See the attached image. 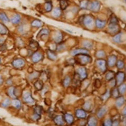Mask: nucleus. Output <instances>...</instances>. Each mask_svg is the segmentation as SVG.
<instances>
[{
    "label": "nucleus",
    "instance_id": "obj_1",
    "mask_svg": "<svg viewBox=\"0 0 126 126\" xmlns=\"http://www.w3.org/2000/svg\"><path fill=\"white\" fill-rule=\"evenodd\" d=\"M81 18V23L83 24L86 27L88 28H92L94 26V21L92 16L87 15H83L80 17Z\"/></svg>",
    "mask_w": 126,
    "mask_h": 126
},
{
    "label": "nucleus",
    "instance_id": "obj_2",
    "mask_svg": "<svg viewBox=\"0 0 126 126\" xmlns=\"http://www.w3.org/2000/svg\"><path fill=\"white\" fill-rule=\"evenodd\" d=\"M76 56L77 63H78L79 64L82 65H84L92 62L91 57L88 54H80Z\"/></svg>",
    "mask_w": 126,
    "mask_h": 126
},
{
    "label": "nucleus",
    "instance_id": "obj_3",
    "mask_svg": "<svg viewBox=\"0 0 126 126\" xmlns=\"http://www.w3.org/2000/svg\"><path fill=\"white\" fill-rule=\"evenodd\" d=\"M96 64L97 65V68L99 69V70L101 72H105L106 70H107V62L104 59H98L96 60Z\"/></svg>",
    "mask_w": 126,
    "mask_h": 126
},
{
    "label": "nucleus",
    "instance_id": "obj_4",
    "mask_svg": "<svg viewBox=\"0 0 126 126\" xmlns=\"http://www.w3.org/2000/svg\"><path fill=\"white\" fill-rule=\"evenodd\" d=\"M23 100L24 102L28 104L32 105L35 103L34 98L32 97V94L29 92H25L23 94Z\"/></svg>",
    "mask_w": 126,
    "mask_h": 126
},
{
    "label": "nucleus",
    "instance_id": "obj_5",
    "mask_svg": "<svg viewBox=\"0 0 126 126\" xmlns=\"http://www.w3.org/2000/svg\"><path fill=\"white\" fill-rule=\"evenodd\" d=\"M108 30L111 34H117L119 31V27L118 25V23L109 22V25H108Z\"/></svg>",
    "mask_w": 126,
    "mask_h": 126
},
{
    "label": "nucleus",
    "instance_id": "obj_6",
    "mask_svg": "<svg viewBox=\"0 0 126 126\" xmlns=\"http://www.w3.org/2000/svg\"><path fill=\"white\" fill-rule=\"evenodd\" d=\"M100 5H100V3L98 1H93L92 2L89 3L88 9L90 10L91 11L96 13V12H98L99 11L100 9Z\"/></svg>",
    "mask_w": 126,
    "mask_h": 126
},
{
    "label": "nucleus",
    "instance_id": "obj_7",
    "mask_svg": "<svg viewBox=\"0 0 126 126\" xmlns=\"http://www.w3.org/2000/svg\"><path fill=\"white\" fill-rule=\"evenodd\" d=\"M25 62L23 59H15L12 62V65H13L15 68L19 69L25 65Z\"/></svg>",
    "mask_w": 126,
    "mask_h": 126
},
{
    "label": "nucleus",
    "instance_id": "obj_8",
    "mask_svg": "<svg viewBox=\"0 0 126 126\" xmlns=\"http://www.w3.org/2000/svg\"><path fill=\"white\" fill-rule=\"evenodd\" d=\"M115 80L117 84L119 85L123 83L125 79V73L123 72H119L117 74H115Z\"/></svg>",
    "mask_w": 126,
    "mask_h": 126
},
{
    "label": "nucleus",
    "instance_id": "obj_9",
    "mask_svg": "<svg viewBox=\"0 0 126 126\" xmlns=\"http://www.w3.org/2000/svg\"><path fill=\"white\" fill-rule=\"evenodd\" d=\"M75 115H76V117L78 118V119H85L87 117V113L86 110H84V109H79L76 110V112H75Z\"/></svg>",
    "mask_w": 126,
    "mask_h": 126
},
{
    "label": "nucleus",
    "instance_id": "obj_10",
    "mask_svg": "<svg viewBox=\"0 0 126 126\" xmlns=\"http://www.w3.org/2000/svg\"><path fill=\"white\" fill-rule=\"evenodd\" d=\"M78 76L80 79H85L87 77V72L85 68H79L77 70Z\"/></svg>",
    "mask_w": 126,
    "mask_h": 126
},
{
    "label": "nucleus",
    "instance_id": "obj_11",
    "mask_svg": "<svg viewBox=\"0 0 126 126\" xmlns=\"http://www.w3.org/2000/svg\"><path fill=\"white\" fill-rule=\"evenodd\" d=\"M43 56L41 53L39 52H35L32 56V60L34 63H38L43 59Z\"/></svg>",
    "mask_w": 126,
    "mask_h": 126
},
{
    "label": "nucleus",
    "instance_id": "obj_12",
    "mask_svg": "<svg viewBox=\"0 0 126 126\" xmlns=\"http://www.w3.org/2000/svg\"><path fill=\"white\" fill-rule=\"evenodd\" d=\"M71 54L73 56H76L80 54H88V51L86 48H77L73 50Z\"/></svg>",
    "mask_w": 126,
    "mask_h": 126
},
{
    "label": "nucleus",
    "instance_id": "obj_13",
    "mask_svg": "<svg viewBox=\"0 0 126 126\" xmlns=\"http://www.w3.org/2000/svg\"><path fill=\"white\" fill-rule=\"evenodd\" d=\"M117 61V58L115 55H111L110 56L108 59L107 64L110 67H113L115 65L116 62Z\"/></svg>",
    "mask_w": 126,
    "mask_h": 126
},
{
    "label": "nucleus",
    "instance_id": "obj_14",
    "mask_svg": "<svg viewBox=\"0 0 126 126\" xmlns=\"http://www.w3.org/2000/svg\"><path fill=\"white\" fill-rule=\"evenodd\" d=\"M63 38V34L60 32H57L55 33L54 37H53V39H54L55 42L59 43V44L62 42Z\"/></svg>",
    "mask_w": 126,
    "mask_h": 126
},
{
    "label": "nucleus",
    "instance_id": "obj_15",
    "mask_svg": "<svg viewBox=\"0 0 126 126\" xmlns=\"http://www.w3.org/2000/svg\"><path fill=\"white\" fill-rule=\"evenodd\" d=\"M64 119L65 122L68 124V125H72L74 123V119L73 116L70 114H65L64 117Z\"/></svg>",
    "mask_w": 126,
    "mask_h": 126
},
{
    "label": "nucleus",
    "instance_id": "obj_16",
    "mask_svg": "<svg viewBox=\"0 0 126 126\" xmlns=\"http://www.w3.org/2000/svg\"><path fill=\"white\" fill-rule=\"evenodd\" d=\"M125 103V99L123 96H118L116 98L115 105L118 108H121Z\"/></svg>",
    "mask_w": 126,
    "mask_h": 126
},
{
    "label": "nucleus",
    "instance_id": "obj_17",
    "mask_svg": "<svg viewBox=\"0 0 126 126\" xmlns=\"http://www.w3.org/2000/svg\"><path fill=\"white\" fill-rule=\"evenodd\" d=\"M54 121L56 125L59 126L63 125L65 122L64 117L62 115H58L56 117H55L54 119Z\"/></svg>",
    "mask_w": 126,
    "mask_h": 126
},
{
    "label": "nucleus",
    "instance_id": "obj_18",
    "mask_svg": "<svg viewBox=\"0 0 126 126\" xmlns=\"http://www.w3.org/2000/svg\"><path fill=\"white\" fill-rule=\"evenodd\" d=\"M106 24V21L105 20H102L97 19L95 20V25L97 28L102 29L105 27Z\"/></svg>",
    "mask_w": 126,
    "mask_h": 126
},
{
    "label": "nucleus",
    "instance_id": "obj_19",
    "mask_svg": "<svg viewBox=\"0 0 126 126\" xmlns=\"http://www.w3.org/2000/svg\"><path fill=\"white\" fill-rule=\"evenodd\" d=\"M47 58L48 59H50V60L54 61L56 60L57 59V55L54 51L50 50H48L47 51Z\"/></svg>",
    "mask_w": 126,
    "mask_h": 126
},
{
    "label": "nucleus",
    "instance_id": "obj_20",
    "mask_svg": "<svg viewBox=\"0 0 126 126\" xmlns=\"http://www.w3.org/2000/svg\"><path fill=\"white\" fill-rule=\"evenodd\" d=\"M15 88L14 87H10L8 88L7 90V94H9V96L11 98H13V99H15V98H16V96L15 94Z\"/></svg>",
    "mask_w": 126,
    "mask_h": 126
},
{
    "label": "nucleus",
    "instance_id": "obj_21",
    "mask_svg": "<svg viewBox=\"0 0 126 126\" xmlns=\"http://www.w3.org/2000/svg\"><path fill=\"white\" fill-rule=\"evenodd\" d=\"M87 124L90 126H95L97 124V120L94 117H90L88 119Z\"/></svg>",
    "mask_w": 126,
    "mask_h": 126
},
{
    "label": "nucleus",
    "instance_id": "obj_22",
    "mask_svg": "<svg viewBox=\"0 0 126 126\" xmlns=\"http://www.w3.org/2000/svg\"><path fill=\"white\" fill-rule=\"evenodd\" d=\"M43 25V23L42 21L38 19H35L31 23V25L33 27L40 28L42 27Z\"/></svg>",
    "mask_w": 126,
    "mask_h": 126
},
{
    "label": "nucleus",
    "instance_id": "obj_23",
    "mask_svg": "<svg viewBox=\"0 0 126 126\" xmlns=\"http://www.w3.org/2000/svg\"><path fill=\"white\" fill-rule=\"evenodd\" d=\"M20 20H21V17H20V16L19 14L15 15L14 16L12 17V18L11 19V23H13V24H19L20 22Z\"/></svg>",
    "mask_w": 126,
    "mask_h": 126
},
{
    "label": "nucleus",
    "instance_id": "obj_24",
    "mask_svg": "<svg viewBox=\"0 0 126 126\" xmlns=\"http://www.w3.org/2000/svg\"><path fill=\"white\" fill-rule=\"evenodd\" d=\"M106 111H107V109H106L105 107L101 108V109H100L97 111V117L98 118H102L105 115Z\"/></svg>",
    "mask_w": 126,
    "mask_h": 126
},
{
    "label": "nucleus",
    "instance_id": "obj_25",
    "mask_svg": "<svg viewBox=\"0 0 126 126\" xmlns=\"http://www.w3.org/2000/svg\"><path fill=\"white\" fill-rule=\"evenodd\" d=\"M9 32L7 28L3 24L0 23V34L5 35Z\"/></svg>",
    "mask_w": 126,
    "mask_h": 126
},
{
    "label": "nucleus",
    "instance_id": "obj_26",
    "mask_svg": "<svg viewBox=\"0 0 126 126\" xmlns=\"http://www.w3.org/2000/svg\"><path fill=\"white\" fill-rule=\"evenodd\" d=\"M115 73L113 71H109L106 73L105 75V78L106 79L109 81V80L113 79L114 78H115Z\"/></svg>",
    "mask_w": 126,
    "mask_h": 126
},
{
    "label": "nucleus",
    "instance_id": "obj_27",
    "mask_svg": "<svg viewBox=\"0 0 126 126\" xmlns=\"http://www.w3.org/2000/svg\"><path fill=\"white\" fill-rule=\"evenodd\" d=\"M34 86L35 89L38 91H41L42 90V88L43 87V83L42 80H37L36 82H35Z\"/></svg>",
    "mask_w": 126,
    "mask_h": 126
},
{
    "label": "nucleus",
    "instance_id": "obj_28",
    "mask_svg": "<svg viewBox=\"0 0 126 126\" xmlns=\"http://www.w3.org/2000/svg\"><path fill=\"white\" fill-rule=\"evenodd\" d=\"M12 105L16 109H19L20 108H21V103L19 100L17 99V98H15V99H13V101H12Z\"/></svg>",
    "mask_w": 126,
    "mask_h": 126
},
{
    "label": "nucleus",
    "instance_id": "obj_29",
    "mask_svg": "<svg viewBox=\"0 0 126 126\" xmlns=\"http://www.w3.org/2000/svg\"><path fill=\"white\" fill-rule=\"evenodd\" d=\"M83 46L84 47V48L87 50H91L93 47V43L91 41H84L83 42Z\"/></svg>",
    "mask_w": 126,
    "mask_h": 126
},
{
    "label": "nucleus",
    "instance_id": "obj_30",
    "mask_svg": "<svg viewBox=\"0 0 126 126\" xmlns=\"http://www.w3.org/2000/svg\"><path fill=\"white\" fill-rule=\"evenodd\" d=\"M122 36V33H118L117 34H115V36L113 38V41L114 42L117 43H120L121 42V38Z\"/></svg>",
    "mask_w": 126,
    "mask_h": 126
},
{
    "label": "nucleus",
    "instance_id": "obj_31",
    "mask_svg": "<svg viewBox=\"0 0 126 126\" xmlns=\"http://www.w3.org/2000/svg\"><path fill=\"white\" fill-rule=\"evenodd\" d=\"M89 5V1L88 0H82L80 2L79 7L82 9H87Z\"/></svg>",
    "mask_w": 126,
    "mask_h": 126
},
{
    "label": "nucleus",
    "instance_id": "obj_32",
    "mask_svg": "<svg viewBox=\"0 0 126 126\" xmlns=\"http://www.w3.org/2000/svg\"><path fill=\"white\" fill-rule=\"evenodd\" d=\"M52 15L55 17H60L61 15H62V11H61V9L59 7L55 8L52 11Z\"/></svg>",
    "mask_w": 126,
    "mask_h": 126
},
{
    "label": "nucleus",
    "instance_id": "obj_33",
    "mask_svg": "<svg viewBox=\"0 0 126 126\" xmlns=\"http://www.w3.org/2000/svg\"><path fill=\"white\" fill-rule=\"evenodd\" d=\"M59 3H60V9L63 10H65L68 6V2L67 0H60Z\"/></svg>",
    "mask_w": 126,
    "mask_h": 126
},
{
    "label": "nucleus",
    "instance_id": "obj_34",
    "mask_svg": "<svg viewBox=\"0 0 126 126\" xmlns=\"http://www.w3.org/2000/svg\"><path fill=\"white\" fill-rule=\"evenodd\" d=\"M45 10L46 12H50L52 10V4L51 1H47L45 4Z\"/></svg>",
    "mask_w": 126,
    "mask_h": 126
},
{
    "label": "nucleus",
    "instance_id": "obj_35",
    "mask_svg": "<svg viewBox=\"0 0 126 126\" xmlns=\"http://www.w3.org/2000/svg\"><path fill=\"white\" fill-rule=\"evenodd\" d=\"M29 47H31V49L33 50H36L39 47V44L38 42L35 41H31L30 43H29Z\"/></svg>",
    "mask_w": 126,
    "mask_h": 126
},
{
    "label": "nucleus",
    "instance_id": "obj_36",
    "mask_svg": "<svg viewBox=\"0 0 126 126\" xmlns=\"http://www.w3.org/2000/svg\"><path fill=\"white\" fill-rule=\"evenodd\" d=\"M49 33H50V32L48 29L46 28H43L39 31L38 35H37V37L39 38V37H42V35H47L49 34Z\"/></svg>",
    "mask_w": 126,
    "mask_h": 126
},
{
    "label": "nucleus",
    "instance_id": "obj_37",
    "mask_svg": "<svg viewBox=\"0 0 126 126\" xmlns=\"http://www.w3.org/2000/svg\"><path fill=\"white\" fill-rule=\"evenodd\" d=\"M0 20L4 23H7L9 21V17L4 13H0Z\"/></svg>",
    "mask_w": 126,
    "mask_h": 126
},
{
    "label": "nucleus",
    "instance_id": "obj_38",
    "mask_svg": "<svg viewBox=\"0 0 126 126\" xmlns=\"http://www.w3.org/2000/svg\"><path fill=\"white\" fill-rule=\"evenodd\" d=\"M106 54L103 50H98L96 53V56L98 59H103L105 57Z\"/></svg>",
    "mask_w": 126,
    "mask_h": 126
},
{
    "label": "nucleus",
    "instance_id": "obj_39",
    "mask_svg": "<svg viewBox=\"0 0 126 126\" xmlns=\"http://www.w3.org/2000/svg\"><path fill=\"white\" fill-rule=\"evenodd\" d=\"M71 83V78L69 76H66L65 78L63 80V86H64L65 87H67L69 86V84Z\"/></svg>",
    "mask_w": 126,
    "mask_h": 126
},
{
    "label": "nucleus",
    "instance_id": "obj_40",
    "mask_svg": "<svg viewBox=\"0 0 126 126\" xmlns=\"http://www.w3.org/2000/svg\"><path fill=\"white\" fill-rule=\"evenodd\" d=\"M118 86H119V87H118V90L119 92V94H125L126 92V84L124 83H122Z\"/></svg>",
    "mask_w": 126,
    "mask_h": 126
},
{
    "label": "nucleus",
    "instance_id": "obj_41",
    "mask_svg": "<svg viewBox=\"0 0 126 126\" xmlns=\"http://www.w3.org/2000/svg\"><path fill=\"white\" fill-rule=\"evenodd\" d=\"M42 111H43L42 106L37 105L34 108V113L38 114V115H41V114H42Z\"/></svg>",
    "mask_w": 126,
    "mask_h": 126
},
{
    "label": "nucleus",
    "instance_id": "obj_42",
    "mask_svg": "<svg viewBox=\"0 0 126 126\" xmlns=\"http://www.w3.org/2000/svg\"><path fill=\"white\" fill-rule=\"evenodd\" d=\"M110 94H111V95L113 96L114 98H117L119 95V92L118 91V88L114 87V88L112 90L111 92H110Z\"/></svg>",
    "mask_w": 126,
    "mask_h": 126
},
{
    "label": "nucleus",
    "instance_id": "obj_43",
    "mask_svg": "<svg viewBox=\"0 0 126 126\" xmlns=\"http://www.w3.org/2000/svg\"><path fill=\"white\" fill-rule=\"evenodd\" d=\"M39 76H40V73H39V72H34L29 75L28 77V78H29V79H30V80H33V79H34L38 78Z\"/></svg>",
    "mask_w": 126,
    "mask_h": 126
},
{
    "label": "nucleus",
    "instance_id": "obj_44",
    "mask_svg": "<svg viewBox=\"0 0 126 126\" xmlns=\"http://www.w3.org/2000/svg\"><path fill=\"white\" fill-rule=\"evenodd\" d=\"M110 96H111L110 91L109 90H107L105 92V93L101 96V99L103 101H106V100H107L110 97Z\"/></svg>",
    "mask_w": 126,
    "mask_h": 126
},
{
    "label": "nucleus",
    "instance_id": "obj_45",
    "mask_svg": "<svg viewBox=\"0 0 126 126\" xmlns=\"http://www.w3.org/2000/svg\"><path fill=\"white\" fill-rule=\"evenodd\" d=\"M115 65H117V67L119 69H122L125 68V63L122 60L117 61Z\"/></svg>",
    "mask_w": 126,
    "mask_h": 126
},
{
    "label": "nucleus",
    "instance_id": "obj_46",
    "mask_svg": "<svg viewBox=\"0 0 126 126\" xmlns=\"http://www.w3.org/2000/svg\"><path fill=\"white\" fill-rule=\"evenodd\" d=\"M10 100L9 98H6V99L4 100V101L2 102L1 104V106L3 108H7L9 106L10 104Z\"/></svg>",
    "mask_w": 126,
    "mask_h": 126
},
{
    "label": "nucleus",
    "instance_id": "obj_47",
    "mask_svg": "<svg viewBox=\"0 0 126 126\" xmlns=\"http://www.w3.org/2000/svg\"><path fill=\"white\" fill-rule=\"evenodd\" d=\"M91 106V104L90 101H86L83 105V109L84 110H88Z\"/></svg>",
    "mask_w": 126,
    "mask_h": 126
},
{
    "label": "nucleus",
    "instance_id": "obj_48",
    "mask_svg": "<svg viewBox=\"0 0 126 126\" xmlns=\"http://www.w3.org/2000/svg\"><path fill=\"white\" fill-rule=\"evenodd\" d=\"M112 122H113V121L111 119H107L104 121L103 123V125L106 126H112Z\"/></svg>",
    "mask_w": 126,
    "mask_h": 126
},
{
    "label": "nucleus",
    "instance_id": "obj_49",
    "mask_svg": "<svg viewBox=\"0 0 126 126\" xmlns=\"http://www.w3.org/2000/svg\"><path fill=\"white\" fill-rule=\"evenodd\" d=\"M94 86L96 88L100 87L101 86V81H100V80L98 79H96L95 82H94Z\"/></svg>",
    "mask_w": 126,
    "mask_h": 126
},
{
    "label": "nucleus",
    "instance_id": "obj_50",
    "mask_svg": "<svg viewBox=\"0 0 126 126\" xmlns=\"http://www.w3.org/2000/svg\"><path fill=\"white\" fill-rule=\"evenodd\" d=\"M65 48V47L64 45H59L56 48V50L59 52H60V51L64 50Z\"/></svg>",
    "mask_w": 126,
    "mask_h": 126
},
{
    "label": "nucleus",
    "instance_id": "obj_51",
    "mask_svg": "<svg viewBox=\"0 0 126 126\" xmlns=\"http://www.w3.org/2000/svg\"><path fill=\"white\" fill-rule=\"evenodd\" d=\"M110 83H109V84L110 87H115V86L117 85V83H116V80L115 79H113L109 80Z\"/></svg>",
    "mask_w": 126,
    "mask_h": 126
},
{
    "label": "nucleus",
    "instance_id": "obj_52",
    "mask_svg": "<svg viewBox=\"0 0 126 126\" xmlns=\"http://www.w3.org/2000/svg\"><path fill=\"white\" fill-rule=\"evenodd\" d=\"M40 118H41V115H39L38 114H37L35 113L33 114V115L32 116V119L35 121H38V120L40 119Z\"/></svg>",
    "mask_w": 126,
    "mask_h": 126
},
{
    "label": "nucleus",
    "instance_id": "obj_53",
    "mask_svg": "<svg viewBox=\"0 0 126 126\" xmlns=\"http://www.w3.org/2000/svg\"><path fill=\"white\" fill-rule=\"evenodd\" d=\"M119 120H117L116 119L115 120V121H113V122H112V125L113 126H119Z\"/></svg>",
    "mask_w": 126,
    "mask_h": 126
},
{
    "label": "nucleus",
    "instance_id": "obj_54",
    "mask_svg": "<svg viewBox=\"0 0 126 126\" xmlns=\"http://www.w3.org/2000/svg\"><path fill=\"white\" fill-rule=\"evenodd\" d=\"M6 49V47L3 44L0 45V51H3Z\"/></svg>",
    "mask_w": 126,
    "mask_h": 126
},
{
    "label": "nucleus",
    "instance_id": "obj_55",
    "mask_svg": "<svg viewBox=\"0 0 126 126\" xmlns=\"http://www.w3.org/2000/svg\"><path fill=\"white\" fill-rule=\"evenodd\" d=\"M4 42H5V39L3 38H1V37H0V45L3 44Z\"/></svg>",
    "mask_w": 126,
    "mask_h": 126
},
{
    "label": "nucleus",
    "instance_id": "obj_56",
    "mask_svg": "<svg viewBox=\"0 0 126 126\" xmlns=\"http://www.w3.org/2000/svg\"><path fill=\"white\" fill-rule=\"evenodd\" d=\"M3 79L2 78V76L0 75V85H1V84L3 83Z\"/></svg>",
    "mask_w": 126,
    "mask_h": 126
},
{
    "label": "nucleus",
    "instance_id": "obj_57",
    "mask_svg": "<svg viewBox=\"0 0 126 126\" xmlns=\"http://www.w3.org/2000/svg\"><path fill=\"white\" fill-rule=\"evenodd\" d=\"M19 31L20 32H23V28L22 26L19 27Z\"/></svg>",
    "mask_w": 126,
    "mask_h": 126
},
{
    "label": "nucleus",
    "instance_id": "obj_58",
    "mask_svg": "<svg viewBox=\"0 0 126 126\" xmlns=\"http://www.w3.org/2000/svg\"><path fill=\"white\" fill-rule=\"evenodd\" d=\"M6 83H7L8 84H10H10H12V82H11V80L10 79L7 80V81L6 82Z\"/></svg>",
    "mask_w": 126,
    "mask_h": 126
},
{
    "label": "nucleus",
    "instance_id": "obj_59",
    "mask_svg": "<svg viewBox=\"0 0 126 126\" xmlns=\"http://www.w3.org/2000/svg\"><path fill=\"white\" fill-rule=\"evenodd\" d=\"M126 108H124L123 111V115L124 116L126 115Z\"/></svg>",
    "mask_w": 126,
    "mask_h": 126
},
{
    "label": "nucleus",
    "instance_id": "obj_60",
    "mask_svg": "<svg viewBox=\"0 0 126 126\" xmlns=\"http://www.w3.org/2000/svg\"><path fill=\"white\" fill-rule=\"evenodd\" d=\"M1 59L0 58V64H1Z\"/></svg>",
    "mask_w": 126,
    "mask_h": 126
},
{
    "label": "nucleus",
    "instance_id": "obj_61",
    "mask_svg": "<svg viewBox=\"0 0 126 126\" xmlns=\"http://www.w3.org/2000/svg\"><path fill=\"white\" fill-rule=\"evenodd\" d=\"M0 70H1V68H0Z\"/></svg>",
    "mask_w": 126,
    "mask_h": 126
}]
</instances>
